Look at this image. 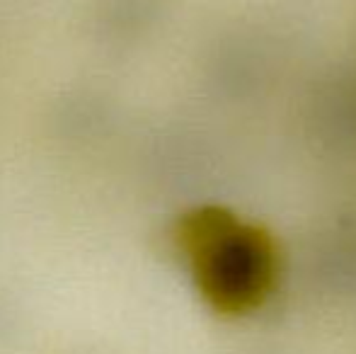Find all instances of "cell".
I'll return each mask as SVG.
<instances>
[{
  "label": "cell",
  "mask_w": 356,
  "mask_h": 354,
  "mask_svg": "<svg viewBox=\"0 0 356 354\" xmlns=\"http://www.w3.org/2000/svg\"><path fill=\"white\" fill-rule=\"evenodd\" d=\"M194 236L197 269L216 306L233 313L259 306L274 282L269 238L220 214L202 218Z\"/></svg>",
  "instance_id": "6da1fadb"
}]
</instances>
